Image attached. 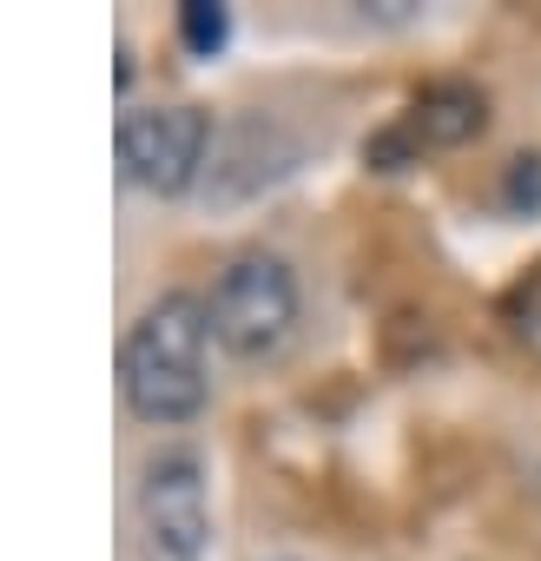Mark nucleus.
I'll return each mask as SVG.
<instances>
[{
  "label": "nucleus",
  "instance_id": "2",
  "mask_svg": "<svg viewBox=\"0 0 541 561\" xmlns=\"http://www.w3.org/2000/svg\"><path fill=\"white\" fill-rule=\"evenodd\" d=\"M205 305H211V337L231 357L257 364L270 351H285V337L298 324V271L278 251H238L218 271Z\"/></svg>",
  "mask_w": 541,
  "mask_h": 561
},
{
  "label": "nucleus",
  "instance_id": "6",
  "mask_svg": "<svg viewBox=\"0 0 541 561\" xmlns=\"http://www.w3.org/2000/svg\"><path fill=\"white\" fill-rule=\"evenodd\" d=\"M179 41H185V54L211 60L231 41V8H225V0H185V8H179Z\"/></svg>",
  "mask_w": 541,
  "mask_h": 561
},
{
  "label": "nucleus",
  "instance_id": "5",
  "mask_svg": "<svg viewBox=\"0 0 541 561\" xmlns=\"http://www.w3.org/2000/svg\"><path fill=\"white\" fill-rule=\"evenodd\" d=\"M488 126V100H482V87H469V80H436V87H423L416 100H410V113H403V139L423 152V146H469L475 133Z\"/></svg>",
  "mask_w": 541,
  "mask_h": 561
},
{
  "label": "nucleus",
  "instance_id": "1",
  "mask_svg": "<svg viewBox=\"0 0 541 561\" xmlns=\"http://www.w3.org/2000/svg\"><path fill=\"white\" fill-rule=\"evenodd\" d=\"M205 351H211V305L205 298L165 291L159 305H146L126 351H119V383H126L133 416L192 423L205 410V397H211Z\"/></svg>",
  "mask_w": 541,
  "mask_h": 561
},
{
  "label": "nucleus",
  "instance_id": "8",
  "mask_svg": "<svg viewBox=\"0 0 541 561\" xmlns=\"http://www.w3.org/2000/svg\"><path fill=\"white\" fill-rule=\"evenodd\" d=\"M508 311H515L521 324H534V331H541V264H534V271L521 277L515 291H508Z\"/></svg>",
  "mask_w": 541,
  "mask_h": 561
},
{
  "label": "nucleus",
  "instance_id": "7",
  "mask_svg": "<svg viewBox=\"0 0 541 561\" xmlns=\"http://www.w3.org/2000/svg\"><path fill=\"white\" fill-rule=\"evenodd\" d=\"M502 192H508V205H515V211H541V159H515Z\"/></svg>",
  "mask_w": 541,
  "mask_h": 561
},
{
  "label": "nucleus",
  "instance_id": "4",
  "mask_svg": "<svg viewBox=\"0 0 541 561\" xmlns=\"http://www.w3.org/2000/svg\"><path fill=\"white\" fill-rule=\"evenodd\" d=\"M205 152H211V119L198 106H146L119 119V172L152 198L192 192Z\"/></svg>",
  "mask_w": 541,
  "mask_h": 561
},
{
  "label": "nucleus",
  "instance_id": "3",
  "mask_svg": "<svg viewBox=\"0 0 541 561\" xmlns=\"http://www.w3.org/2000/svg\"><path fill=\"white\" fill-rule=\"evenodd\" d=\"M139 541L146 561H205L211 548V495L198 449H159L139 482Z\"/></svg>",
  "mask_w": 541,
  "mask_h": 561
}]
</instances>
